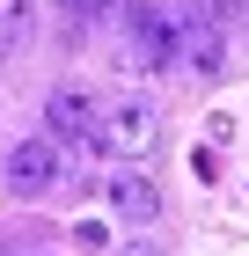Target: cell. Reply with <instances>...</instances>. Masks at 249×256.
I'll return each mask as SVG.
<instances>
[{
  "label": "cell",
  "mask_w": 249,
  "mask_h": 256,
  "mask_svg": "<svg viewBox=\"0 0 249 256\" xmlns=\"http://www.w3.org/2000/svg\"><path fill=\"white\" fill-rule=\"evenodd\" d=\"M191 15H198V30H227L242 15V0H191Z\"/></svg>",
  "instance_id": "obj_8"
},
{
  "label": "cell",
  "mask_w": 249,
  "mask_h": 256,
  "mask_svg": "<svg viewBox=\"0 0 249 256\" xmlns=\"http://www.w3.org/2000/svg\"><path fill=\"white\" fill-rule=\"evenodd\" d=\"M154 139H161V110H154L147 96H117L110 110H103V146H110V154H147Z\"/></svg>",
  "instance_id": "obj_1"
},
{
  "label": "cell",
  "mask_w": 249,
  "mask_h": 256,
  "mask_svg": "<svg viewBox=\"0 0 249 256\" xmlns=\"http://www.w3.org/2000/svg\"><path fill=\"white\" fill-rule=\"evenodd\" d=\"M220 59H227L220 30H198V22H191V37H183V66H191V74H220Z\"/></svg>",
  "instance_id": "obj_7"
},
{
  "label": "cell",
  "mask_w": 249,
  "mask_h": 256,
  "mask_svg": "<svg viewBox=\"0 0 249 256\" xmlns=\"http://www.w3.org/2000/svg\"><path fill=\"white\" fill-rule=\"evenodd\" d=\"M0 256H8V249H0Z\"/></svg>",
  "instance_id": "obj_11"
},
{
  "label": "cell",
  "mask_w": 249,
  "mask_h": 256,
  "mask_svg": "<svg viewBox=\"0 0 249 256\" xmlns=\"http://www.w3.org/2000/svg\"><path fill=\"white\" fill-rule=\"evenodd\" d=\"M125 22H132V52H139L147 66H176V59H183V37H191V30H183L176 15H161L154 0H139Z\"/></svg>",
  "instance_id": "obj_4"
},
{
  "label": "cell",
  "mask_w": 249,
  "mask_h": 256,
  "mask_svg": "<svg viewBox=\"0 0 249 256\" xmlns=\"http://www.w3.org/2000/svg\"><path fill=\"white\" fill-rule=\"evenodd\" d=\"M66 8H74L81 22H103V15H110V0H66Z\"/></svg>",
  "instance_id": "obj_9"
},
{
  "label": "cell",
  "mask_w": 249,
  "mask_h": 256,
  "mask_svg": "<svg viewBox=\"0 0 249 256\" xmlns=\"http://www.w3.org/2000/svg\"><path fill=\"white\" fill-rule=\"evenodd\" d=\"M30 30H37L30 0H0V66H8V59L22 52V44H30Z\"/></svg>",
  "instance_id": "obj_6"
},
{
  "label": "cell",
  "mask_w": 249,
  "mask_h": 256,
  "mask_svg": "<svg viewBox=\"0 0 249 256\" xmlns=\"http://www.w3.org/2000/svg\"><path fill=\"white\" fill-rule=\"evenodd\" d=\"M110 205L132 220V227H154V220H161V190H154V176H139V168H117L110 176Z\"/></svg>",
  "instance_id": "obj_5"
},
{
  "label": "cell",
  "mask_w": 249,
  "mask_h": 256,
  "mask_svg": "<svg viewBox=\"0 0 249 256\" xmlns=\"http://www.w3.org/2000/svg\"><path fill=\"white\" fill-rule=\"evenodd\" d=\"M44 124H52V139L103 146V102L88 96V88H52V102H44Z\"/></svg>",
  "instance_id": "obj_3"
},
{
  "label": "cell",
  "mask_w": 249,
  "mask_h": 256,
  "mask_svg": "<svg viewBox=\"0 0 249 256\" xmlns=\"http://www.w3.org/2000/svg\"><path fill=\"white\" fill-rule=\"evenodd\" d=\"M59 176H66V168H59V139H52V132L8 146V190H15V198H52Z\"/></svg>",
  "instance_id": "obj_2"
},
{
  "label": "cell",
  "mask_w": 249,
  "mask_h": 256,
  "mask_svg": "<svg viewBox=\"0 0 249 256\" xmlns=\"http://www.w3.org/2000/svg\"><path fill=\"white\" fill-rule=\"evenodd\" d=\"M132 256H161V249H132Z\"/></svg>",
  "instance_id": "obj_10"
}]
</instances>
